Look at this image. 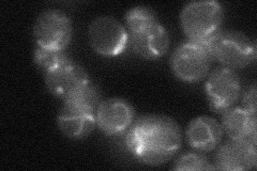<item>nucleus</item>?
<instances>
[{"label":"nucleus","mask_w":257,"mask_h":171,"mask_svg":"<svg viewBox=\"0 0 257 171\" xmlns=\"http://www.w3.org/2000/svg\"><path fill=\"white\" fill-rule=\"evenodd\" d=\"M127 32L131 50L144 59H159L170 47V36L159 20Z\"/></svg>","instance_id":"10"},{"label":"nucleus","mask_w":257,"mask_h":171,"mask_svg":"<svg viewBox=\"0 0 257 171\" xmlns=\"http://www.w3.org/2000/svg\"><path fill=\"white\" fill-rule=\"evenodd\" d=\"M223 137V128L211 117L202 116L193 119L187 128V140L193 149L210 152L218 146Z\"/></svg>","instance_id":"13"},{"label":"nucleus","mask_w":257,"mask_h":171,"mask_svg":"<svg viewBox=\"0 0 257 171\" xmlns=\"http://www.w3.org/2000/svg\"><path fill=\"white\" fill-rule=\"evenodd\" d=\"M224 18L223 7L215 0L191 2L183 7L180 24L190 40L204 41L220 30Z\"/></svg>","instance_id":"4"},{"label":"nucleus","mask_w":257,"mask_h":171,"mask_svg":"<svg viewBox=\"0 0 257 171\" xmlns=\"http://www.w3.org/2000/svg\"><path fill=\"white\" fill-rule=\"evenodd\" d=\"M44 75L48 91L63 102L90 83L87 71L71 58Z\"/></svg>","instance_id":"9"},{"label":"nucleus","mask_w":257,"mask_h":171,"mask_svg":"<svg viewBox=\"0 0 257 171\" xmlns=\"http://www.w3.org/2000/svg\"><path fill=\"white\" fill-rule=\"evenodd\" d=\"M132 105L119 97L100 102L96 107V125L108 136H118L126 132L134 122Z\"/></svg>","instance_id":"11"},{"label":"nucleus","mask_w":257,"mask_h":171,"mask_svg":"<svg viewBox=\"0 0 257 171\" xmlns=\"http://www.w3.org/2000/svg\"><path fill=\"white\" fill-rule=\"evenodd\" d=\"M213 60L207 40H188L176 48L171 58L174 75L186 83L204 79Z\"/></svg>","instance_id":"5"},{"label":"nucleus","mask_w":257,"mask_h":171,"mask_svg":"<svg viewBox=\"0 0 257 171\" xmlns=\"http://www.w3.org/2000/svg\"><path fill=\"white\" fill-rule=\"evenodd\" d=\"M215 169L219 170H251L257 165L256 143L231 140L223 144L216 155Z\"/></svg>","instance_id":"12"},{"label":"nucleus","mask_w":257,"mask_h":171,"mask_svg":"<svg viewBox=\"0 0 257 171\" xmlns=\"http://www.w3.org/2000/svg\"><path fill=\"white\" fill-rule=\"evenodd\" d=\"M256 113L243 107H230L223 112L222 128L231 140L256 143Z\"/></svg>","instance_id":"14"},{"label":"nucleus","mask_w":257,"mask_h":171,"mask_svg":"<svg viewBox=\"0 0 257 171\" xmlns=\"http://www.w3.org/2000/svg\"><path fill=\"white\" fill-rule=\"evenodd\" d=\"M69 59L70 57L64 53V51H52L37 46L34 53V61L38 68L44 72V74Z\"/></svg>","instance_id":"15"},{"label":"nucleus","mask_w":257,"mask_h":171,"mask_svg":"<svg viewBox=\"0 0 257 171\" xmlns=\"http://www.w3.org/2000/svg\"><path fill=\"white\" fill-rule=\"evenodd\" d=\"M174 170H212L215 169L209 160L197 153H186L175 161Z\"/></svg>","instance_id":"17"},{"label":"nucleus","mask_w":257,"mask_h":171,"mask_svg":"<svg viewBox=\"0 0 257 171\" xmlns=\"http://www.w3.org/2000/svg\"><path fill=\"white\" fill-rule=\"evenodd\" d=\"M242 107L246 110L256 113V85L255 83L247 89L242 101Z\"/></svg>","instance_id":"18"},{"label":"nucleus","mask_w":257,"mask_h":171,"mask_svg":"<svg viewBox=\"0 0 257 171\" xmlns=\"http://www.w3.org/2000/svg\"><path fill=\"white\" fill-rule=\"evenodd\" d=\"M125 143L132 156L146 166H161L181 149L182 133L167 116L146 115L134 120L127 129Z\"/></svg>","instance_id":"1"},{"label":"nucleus","mask_w":257,"mask_h":171,"mask_svg":"<svg viewBox=\"0 0 257 171\" xmlns=\"http://www.w3.org/2000/svg\"><path fill=\"white\" fill-rule=\"evenodd\" d=\"M73 26L69 15L58 9H47L39 14L34 25L37 46L52 51H64L70 44Z\"/></svg>","instance_id":"6"},{"label":"nucleus","mask_w":257,"mask_h":171,"mask_svg":"<svg viewBox=\"0 0 257 171\" xmlns=\"http://www.w3.org/2000/svg\"><path fill=\"white\" fill-rule=\"evenodd\" d=\"M91 47L104 57L122 54L128 45V32L117 19L108 15L94 19L88 30Z\"/></svg>","instance_id":"7"},{"label":"nucleus","mask_w":257,"mask_h":171,"mask_svg":"<svg viewBox=\"0 0 257 171\" xmlns=\"http://www.w3.org/2000/svg\"><path fill=\"white\" fill-rule=\"evenodd\" d=\"M205 89L210 108L220 113L232 107L239 100L241 81L234 70L220 68L209 75Z\"/></svg>","instance_id":"8"},{"label":"nucleus","mask_w":257,"mask_h":171,"mask_svg":"<svg viewBox=\"0 0 257 171\" xmlns=\"http://www.w3.org/2000/svg\"><path fill=\"white\" fill-rule=\"evenodd\" d=\"M100 104V92L91 81L64 104L58 115L60 131L70 139H84L96 125L95 111Z\"/></svg>","instance_id":"2"},{"label":"nucleus","mask_w":257,"mask_h":171,"mask_svg":"<svg viewBox=\"0 0 257 171\" xmlns=\"http://www.w3.org/2000/svg\"><path fill=\"white\" fill-rule=\"evenodd\" d=\"M157 14L155 11L146 6H136L131 8L125 15L126 30L132 31L140 28L146 24L157 21Z\"/></svg>","instance_id":"16"},{"label":"nucleus","mask_w":257,"mask_h":171,"mask_svg":"<svg viewBox=\"0 0 257 171\" xmlns=\"http://www.w3.org/2000/svg\"><path fill=\"white\" fill-rule=\"evenodd\" d=\"M212 58L231 70L246 68L256 60V45L244 34L236 30H219L207 39Z\"/></svg>","instance_id":"3"}]
</instances>
